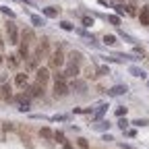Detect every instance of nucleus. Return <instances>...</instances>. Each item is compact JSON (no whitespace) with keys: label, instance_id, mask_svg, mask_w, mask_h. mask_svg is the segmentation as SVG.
Listing matches in <instances>:
<instances>
[{"label":"nucleus","instance_id":"25","mask_svg":"<svg viewBox=\"0 0 149 149\" xmlns=\"http://www.w3.org/2000/svg\"><path fill=\"white\" fill-rule=\"evenodd\" d=\"M60 27H62L64 31H74V27H72L68 21H60Z\"/></svg>","mask_w":149,"mask_h":149},{"label":"nucleus","instance_id":"8","mask_svg":"<svg viewBox=\"0 0 149 149\" xmlns=\"http://www.w3.org/2000/svg\"><path fill=\"white\" fill-rule=\"evenodd\" d=\"M0 100H4V102H10L13 100V87L10 85H2V87H0Z\"/></svg>","mask_w":149,"mask_h":149},{"label":"nucleus","instance_id":"13","mask_svg":"<svg viewBox=\"0 0 149 149\" xmlns=\"http://www.w3.org/2000/svg\"><path fill=\"white\" fill-rule=\"evenodd\" d=\"M42 13H44V17H48V19H56L60 15V8H56V6H46V8H42Z\"/></svg>","mask_w":149,"mask_h":149},{"label":"nucleus","instance_id":"38","mask_svg":"<svg viewBox=\"0 0 149 149\" xmlns=\"http://www.w3.org/2000/svg\"><path fill=\"white\" fill-rule=\"evenodd\" d=\"M116 2H120V0H116Z\"/></svg>","mask_w":149,"mask_h":149},{"label":"nucleus","instance_id":"22","mask_svg":"<svg viewBox=\"0 0 149 149\" xmlns=\"http://www.w3.org/2000/svg\"><path fill=\"white\" fill-rule=\"evenodd\" d=\"M130 124H135V126H147V124H149V120H147V118H135Z\"/></svg>","mask_w":149,"mask_h":149},{"label":"nucleus","instance_id":"32","mask_svg":"<svg viewBox=\"0 0 149 149\" xmlns=\"http://www.w3.org/2000/svg\"><path fill=\"white\" fill-rule=\"evenodd\" d=\"M81 21H83V25H85V27H91V25H93V19H91V17H83Z\"/></svg>","mask_w":149,"mask_h":149},{"label":"nucleus","instance_id":"1","mask_svg":"<svg viewBox=\"0 0 149 149\" xmlns=\"http://www.w3.org/2000/svg\"><path fill=\"white\" fill-rule=\"evenodd\" d=\"M68 91H70V87L66 85V81H54V95L56 97L68 95Z\"/></svg>","mask_w":149,"mask_h":149},{"label":"nucleus","instance_id":"9","mask_svg":"<svg viewBox=\"0 0 149 149\" xmlns=\"http://www.w3.org/2000/svg\"><path fill=\"white\" fill-rule=\"evenodd\" d=\"M27 91H29V95H31V97H40V95H44V85L35 83V85L27 87Z\"/></svg>","mask_w":149,"mask_h":149},{"label":"nucleus","instance_id":"4","mask_svg":"<svg viewBox=\"0 0 149 149\" xmlns=\"http://www.w3.org/2000/svg\"><path fill=\"white\" fill-rule=\"evenodd\" d=\"M48 54H50V44L46 40H42L40 46H37V50H35V58H44V56H48Z\"/></svg>","mask_w":149,"mask_h":149},{"label":"nucleus","instance_id":"15","mask_svg":"<svg viewBox=\"0 0 149 149\" xmlns=\"http://www.w3.org/2000/svg\"><path fill=\"white\" fill-rule=\"evenodd\" d=\"M15 83H17V87H27V74L25 72H19L15 77Z\"/></svg>","mask_w":149,"mask_h":149},{"label":"nucleus","instance_id":"35","mask_svg":"<svg viewBox=\"0 0 149 149\" xmlns=\"http://www.w3.org/2000/svg\"><path fill=\"white\" fill-rule=\"evenodd\" d=\"M15 126H13V122H4V130H13Z\"/></svg>","mask_w":149,"mask_h":149},{"label":"nucleus","instance_id":"31","mask_svg":"<svg viewBox=\"0 0 149 149\" xmlns=\"http://www.w3.org/2000/svg\"><path fill=\"white\" fill-rule=\"evenodd\" d=\"M128 124H130V122H128L126 118H120V120H118V128H122V130H124V128H126Z\"/></svg>","mask_w":149,"mask_h":149},{"label":"nucleus","instance_id":"30","mask_svg":"<svg viewBox=\"0 0 149 149\" xmlns=\"http://www.w3.org/2000/svg\"><path fill=\"white\" fill-rule=\"evenodd\" d=\"M0 10H2V13H4V15H8V17H10V19H15V13H13V10H10V8H8V6H0Z\"/></svg>","mask_w":149,"mask_h":149},{"label":"nucleus","instance_id":"14","mask_svg":"<svg viewBox=\"0 0 149 149\" xmlns=\"http://www.w3.org/2000/svg\"><path fill=\"white\" fill-rule=\"evenodd\" d=\"M70 87H72V89H77L79 93H85V91H87V83H85V81H79V79H74Z\"/></svg>","mask_w":149,"mask_h":149},{"label":"nucleus","instance_id":"6","mask_svg":"<svg viewBox=\"0 0 149 149\" xmlns=\"http://www.w3.org/2000/svg\"><path fill=\"white\" fill-rule=\"evenodd\" d=\"M35 77H37V83H40V85H46L48 79H50V70L42 66V68H37V70H35Z\"/></svg>","mask_w":149,"mask_h":149},{"label":"nucleus","instance_id":"36","mask_svg":"<svg viewBox=\"0 0 149 149\" xmlns=\"http://www.w3.org/2000/svg\"><path fill=\"white\" fill-rule=\"evenodd\" d=\"M104 141H114V137H112V135H108V133H106V135H104Z\"/></svg>","mask_w":149,"mask_h":149},{"label":"nucleus","instance_id":"33","mask_svg":"<svg viewBox=\"0 0 149 149\" xmlns=\"http://www.w3.org/2000/svg\"><path fill=\"white\" fill-rule=\"evenodd\" d=\"M114 8H116V13H118V15H124V8H126V6H122V4H116Z\"/></svg>","mask_w":149,"mask_h":149},{"label":"nucleus","instance_id":"24","mask_svg":"<svg viewBox=\"0 0 149 149\" xmlns=\"http://www.w3.org/2000/svg\"><path fill=\"white\" fill-rule=\"evenodd\" d=\"M106 74H110V66H100L97 68V77H106Z\"/></svg>","mask_w":149,"mask_h":149},{"label":"nucleus","instance_id":"5","mask_svg":"<svg viewBox=\"0 0 149 149\" xmlns=\"http://www.w3.org/2000/svg\"><path fill=\"white\" fill-rule=\"evenodd\" d=\"M77 74H79V62H68L66 70H64V77H70V79H77Z\"/></svg>","mask_w":149,"mask_h":149},{"label":"nucleus","instance_id":"10","mask_svg":"<svg viewBox=\"0 0 149 149\" xmlns=\"http://www.w3.org/2000/svg\"><path fill=\"white\" fill-rule=\"evenodd\" d=\"M126 91H128L126 85H114L112 89H108V95H112V97H114V95H124Z\"/></svg>","mask_w":149,"mask_h":149},{"label":"nucleus","instance_id":"19","mask_svg":"<svg viewBox=\"0 0 149 149\" xmlns=\"http://www.w3.org/2000/svg\"><path fill=\"white\" fill-rule=\"evenodd\" d=\"M104 44H106V46H114V44H116V35H108V33H106V35H104Z\"/></svg>","mask_w":149,"mask_h":149},{"label":"nucleus","instance_id":"37","mask_svg":"<svg viewBox=\"0 0 149 149\" xmlns=\"http://www.w3.org/2000/svg\"><path fill=\"white\" fill-rule=\"evenodd\" d=\"M62 149H72V143H64V147Z\"/></svg>","mask_w":149,"mask_h":149},{"label":"nucleus","instance_id":"26","mask_svg":"<svg viewBox=\"0 0 149 149\" xmlns=\"http://www.w3.org/2000/svg\"><path fill=\"white\" fill-rule=\"evenodd\" d=\"M8 64H10V66H17V64H19V56H17V54L8 56Z\"/></svg>","mask_w":149,"mask_h":149},{"label":"nucleus","instance_id":"3","mask_svg":"<svg viewBox=\"0 0 149 149\" xmlns=\"http://www.w3.org/2000/svg\"><path fill=\"white\" fill-rule=\"evenodd\" d=\"M6 33H8V44L17 46V44H19V31H17L15 23H8V25H6Z\"/></svg>","mask_w":149,"mask_h":149},{"label":"nucleus","instance_id":"34","mask_svg":"<svg viewBox=\"0 0 149 149\" xmlns=\"http://www.w3.org/2000/svg\"><path fill=\"white\" fill-rule=\"evenodd\" d=\"M31 118H35V120H48L44 114H31Z\"/></svg>","mask_w":149,"mask_h":149},{"label":"nucleus","instance_id":"28","mask_svg":"<svg viewBox=\"0 0 149 149\" xmlns=\"http://www.w3.org/2000/svg\"><path fill=\"white\" fill-rule=\"evenodd\" d=\"M116 116H118V118H122V116H126V108H124V106H120V108H116Z\"/></svg>","mask_w":149,"mask_h":149},{"label":"nucleus","instance_id":"7","mask_svg":"<svg viewBox=\"0 0 149 149\" xmlns=\"http://www.w3.org/2000/svg\"><path fill=\"white\" fill-rule=\"evenodd\" d=\"M15 100H17V104H19V106H17V110H19V112H29L31 104H29V100H27L25 95H17Z\"/></svg>","mask_w":149,"mask_h":149},{"label":"nucleus","instance_id":"21","mask_svg":"<svg viewBox=\"0 0 149 149\" xmlns=\"http://www.w3.org/2000/svg\"><path fill=\"white\" fill-rule=\"evenodd\" d=\"M93 128H95V130H108V128H110V122H108V120H102L100 124H95Z\"/></svg>","mask_w":149,"mask_h":149},{"label":"nucleus","instance_id":"17","mask_svg":"<svg viewBox=\"0 0 149 149\" xmlns=\"http://www.w3.org/2000/svg\"><path fill=\"white\" fill-rule=\"evenodd\" d=\"M40 135H42L44 139H48V141L54 139V133H52V128H50V126H42V128H40Z\"/></svg>","mask_w":149,"mask_h":149},{"label":"nucleus","instance_id":"20","mask_svg":"<svg viewBox=\"0 0 149 149\" xmlns=\"http://www.w3.org/2000/svg\"><path fill=\"white\" fill-rule=\"evenodd\" d=\"M54 141H58V143H62V145L66 143V141H64V133H62V130H56V133H54Z\"/></svg>","mask_w":149,"mask_h":149},{"label":"nucleus","instance_id":"16","mask_svg":"<svg viewBox=\"0 0 149 149\" xmlns=\"http://www.w3.org/2000/svg\"><path fill=\"white\" fill-rule=\"evenodd\" d=\"M29 19H31V23H33L35 27H44V25H46V19L40 17V15H31Z\"/></svg>","mask_w":149,"mask_h":149},{"label":"nucleus","instance_id":"11","mask_svg":"<svg viewBox=\"0 0 149 149\" xmlns=\"http://www.w3.org/2000/svg\"><path fill=\"white\" fill-rule=\"evenodd\" d=\"M139 21L143 27H149V6H143L141 13H139Z\"/></svg>","mask_w":149,"mask_h":149},{"label":"nucleus","instance_id":"27","mask_svg":"<svg viewBox=\"0 0 149 149\" xmlns=\"http://www.w3.org/2000/svg\"><path fill=\"white\" fill-rule=\"evenodd\" d=\"M108 21H110L112 25H120V19H118L116 15H108Z\"/></svg>","mask_w":149,"mask_h":149},{"label":"nucleus","instance_id":"18","mask_svg":"<svg viewBox=\"0 0 149 149\" xmlns=\"http://www.w3.org/2000/svg\"><path fill=\"white\" fill-rule=\"evenodd\" d=\"M128 72L133 74V77H141V79L145 77V70H143V68H139V66H128Z\"/></svg>","mask_w":149,"mask_h":149},{"label":"nucleus","instance_id":"29","mask_svg":"<svg viewBox=\"0 0 149 149\" xmlns=\"http://www.w3.org/2000/svg\"><path fill=\"white\" fill-rule=\"evenodd\" d=\"M50 120H54V122H64V120H66V116H64V114H56V116H52Z\"/></svg>","mask_w":149,"mask_h":149},{"label":"nucleus","instance_id":"39","mask_svg":"<svg viewBox=\"0 0 149 149\" xmlns=\"http://www.w3.org/2000/svg\"><path fill=\"white\" fill-rule=\"evenodd\" d=\"M147 85H149V81H147Z\"/></svg>","mask_w":149,"mask_h":149},{"label":"nucleus","instance_id":"23","mask_svg":"<svg viewBox=\"0 0 149 149\" xmlns=\"http://www.w3.org/2000/svg\"><path fill=\"white\" fill-rule=\"evenodd\" d=\"M77 145H79L81 149H89V141H87L85 137H79V139H77Z\"/></svg>","mask_w":149,"mask_h":149},{"label":"nucleus","instance_id":"12","mask_svg":"<svg viewBox=\"0 0 149 149\" xmlns=\"http://www.w3.org/2000/svg\"><path fill=\"white\" fill-rule=\"evenodd\" d=\"M108 108H110L108 104H100V106H97V110H93V114H91V116H93V120H100V118L106 114V112H108Z\"/></svg>","mask_w":149,"mask_h":149},{"label":"nucleus","instance_id":"2","mask_svg":"<svg viewBox=\"0 0 149 149\" xmlns=\"http://www.w3.org/2000/svg\"><path fill=\"white\" fill-rule=\"evenodd\" d=\"M50 64L54 66V68H60L62 64H64V54H62V50L58 48L56 52H52L50 54Z\"/></svg>","mask_w":149,"mask_h":149}]
</instances>
